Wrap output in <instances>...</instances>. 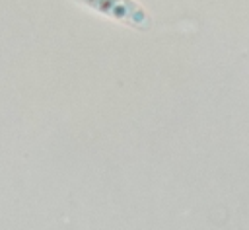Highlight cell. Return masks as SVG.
<instances>
[{"instance_id":"obj_1","label":"cell","mask_w":249,"mask_h":230,"mask_svg":"<svg viewBox=\"0 0 249 230\" xmlns=\"http://www.w3.org/2000/svg\"><path fill=\"white\" fill-rule=\"evenodd\" d=\"M80 4L107 16V18H113V19H119L123 23H128V25H144L146 21V14L144 10L132 2V0H78Z\"/></svg>"}]
</instances>
